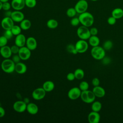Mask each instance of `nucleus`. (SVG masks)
<instances>
[{"instance_id": "obj_14", "label": "nucleus", "mask_w": 123, "mask_h": 123, "mask_svg": "<svg viewBox=\"0 0 123 123\" xmlns=\"http://www.w3.org/2000/svg\"><path fill=\"white\" fill-rule=\"evenodd\" d=\"M11 3L14 10L21 11L25 6V0H12Z\"/></svg>"}, {"instance_id": "obj_5", "label": "nucleus", "mask_w": 123, "mask_h": 123, "mask_svg": "<svg viewBox=\"0 0 123 123\" xmlns=\"http://www.w3.org/2000/svg\"><path fill=\"white\" fill-rule=\"evenodd\" d=\"M76 33L78 37L81 39L86 40L88 39L91 36L90 30L87 27L84 25H81L77 28Z\"/></svg>"}, {"instance_id": "obj_22", "label": "nucleus", "mask_w": 123, "mask_h": 123, "mask_svg": "<svg viewBox=\"0 0 123 123\" xmlns=\"http://www.w3.org/2000/svg\"><path fill=\"white\" fill-rule=\"evenodd\" d=\"M42 87L46 91V92H49L52 91L55 87L54 83L50 80L45 81L42 86Z\"/></svg>"}, {"instance_id": "obj_6", "label": "nucleus", "mask_w": 123, "mask_h": 123, "mask_svg": "<svg viewBox=\"0 0 123 123\" xmlns=\"http://www.w3.org/2000/svg\"><path fill=\"white\" fill-rule=\"evenodd\" d=\"M75 48L79 53H83L87 51L88 48V44L86 40L80 39L75 44Z\"/></svg>"}, {"instance_id": "obj_12", "label": "nucleus", "mask_w": 123, "mask_h": 123, "mask_svg": "<svg viewBox=\"0 0 123 123\" xmlns=\"http://www.w3.org/2000/svg\"><path fill=\"white\" fill-rule=\"evenodd\" d=\"M14 25V21L11 17L5 16L1 21V26L5 30L11 29Z\"/></svg>"}, {"instance_id": "obj_7", "label": "nucleus", "mask_w": 123, "mask_h": 123, "mask_svg": "<svg viewBox=\"0 0 123 123\" xmlns=\"http://www.w3.org/2000/svg\"><path fill=\"white\" fill-rule=\"evenodd\" d=\"M88 7V3L86 0H79L76 3L74 8L77 13L80 14L86 12Z\"/></svg>"}, {"instance_id": "obj_11", "label": "nucleus", "mask_w": 123, "mask_h": 123, "mask_svg": "<svg viewBox=\"0 0 123 123\" xmlns=\"http://www.w3.org/2000/svg\"><path fill=\"white\" fill-rule=\"evenodd\" d=\"M27 103L23 100H17L13 104V109L17 112L22 113L26 110Z\"/></svg>"}, {"instance_id": "obj_10", "label": "nucleus", "mask_w": 123, "mask_h": 123, "mask_svg": "<svg viewBox=\"0 0 123 123\" xmlns=\"http://www.w3.org/2000/svg\"><path fill=\"white\" fill-rule=\"evenodd\" d=\"M82 91L78 87H73L68 92V97L71 100H75L80 97Z\"/></svg>"}, {"instance_id": "obj_31", "label": "nucleus", "mask_w": 123, "mask_h": 123, "mask_svg": "<svg viewBox=\"0 0 123 123\" xmlns=\"http://www.w3.org/2000/svg\"><path fill=\"white\" fill-rule=\"evenodd\" d=\"M112 42L110 40H107L104 42L102 47L105 50H109L112 48Z\"/></svg>"}, {"instance_id": "obj_43", "label": "nucleus", "mask_w": 123, "mask_h": 123, "mask_svg": "<svg viewBox=\"0 0 123 123\" xmlns=\"http://www.w3.org/2000/svg\"><path fill=\"white\" fill-rule=\"evenodd\" d=\"M99 84H100V81L98 78L95 77L92 80V84L94 86H99Z\"/></svg>"}, {"instance_id": "obj_28", "label": "nucleus", "mask_w": 123, "mask_h": 123, "mask_svg": "<svg viewBox=\"0 0 123 123\" xmlns=\"http://www.w3.org/2000/svg\"><path fill=\"white\" fill-rule=\"evenodd\" d=\"M74 74L76 79L81 80L83 79L85 75V73L83 69L81 68L76 69L74 72Z\"/></svg>"}, {"instance_id": "obj_35", "label": "nucleus", "mask_w": 123, "mask_h": 123, "mask_svg": "<svg viewBox=\"0 0 123 123\" xmlns=\"http://www.w3.org/2000/svg\"><path fill=\"white\" fill-rule=\"evenodd\" d=\"M8 39L4 36H1L0 37V47L7 45Z\"/></svg>"}, {"instance_id": "obj_25", "label": "nucleus", "mask_w": 123, "mask_h": 123, "mask_svg": "<svg viewBox=\"0 0 123 123\" xmlns=\"http://www.w3.org/2000/svg\"><path fill=\"white\" fill-rule=\"evenodd\" d=\"M20 26L22 30H27L31 27V23L29 20L24 19L20 23Z\"/></svg>"}, {"instance_id": "obj_30", "label": "nucleus", "mask_w": 123, "mask_h": 123, "mask_svg": "<svg viewBox=\"0 0 123 123\" xmlns=\"http://www.w3.org/2000/svg\"><path fill=\"white\" fill-rule=\"evenodd\" d=\"M66 13L67 16H68L69 17L73 18L75 16L76 14L77 13V12L74 7V8L71 7V8H68L67 10Z\"/></svg>"}, {"instance_id": "obj_29", "label": "nucleus", "mask_w": 123, "mask_h": 123, "mask_svg": "<svg viewBox=\"0 0 123 123\" xmlns=\"http://www.w3.org/2000/svg\"><path fill=\"white\" fill-rule=\"evenodd\" d=\"M11 31L14 36H17L21 33V30H22L20 25H14L11 28Z\"/></svg>"}, {"instance_id": "obj_51", "label": "nucleus", "mask_w": 123, "mask_h": 123, "mask_svg": "<svg viewBox=\"0 0 123 123\" xmlns=\"http://www.w3.org/2000/svg\"></svg>"}, {"instance_id": "obj_32", "label": "nucleus", "mask_w": 123, "mask_h": 123, "mask_svg": "<svg viewBox=\"0 0 123 123\" xmlns=\"http://www.w3.org/2000/svg\"><path fill=\"white\" fill-rule=\"evenodd\" d=\"M25 6L29 8H33L37 5V0H25Z\"/></svg>"}, {"instance_id": "obj_17", "label": "nucleus", "mask_w": 123, "mask_h": 123, "mask_svg": "<svg viewBox=\"0 0 123 123\" xmlns=\"http://www.w3.org/2000/svg\"><path fill=\"white\" fill-rule=\"evenodd\" d=\"M26 46L31 51L34 50L37 48V41L33 37H30L26 38Z\"/></svg>"}, {"instance_id": "obj_13", "label": "nucleus", "mask_w": 123, "mask_h": 123, "mask_svg": "<svg viewBox=\"0 0 123 123\" xmlns=\"http://www.w3.org/2000/svg\"><path fill=\"white\" fill-rule=\"evenodd\" d=\"M11 17L14 22L20 23L25 19V15L21 11L14 10L12 12Z\"/></svg>"}, {"instance_id": "obj_47", "label": "nucleus", "mask_w": 123, "mask_h": 123, "mask_svg": "<svg viewBox=\"0 0 123 123\" xmlns=\"http://www.w3.org/2000/svg\"><path fill=\"white\" fill-rule=\"evenodd\" d=\"M11 13H12V12L10 11L9 10V11H6V12H5V15H6L5 16L11 17Z\"/></svg>"}, {"instance_id": "obj_33", "label": "nucleus", "mask_w": 123, "mask_h": 123, "mask_svg": "<svg viewBox=\"0 0 123 123\" xmlns=\"http://www.w3.org/2000/svg\"><path fill=\"white\" fill-rule=\"evenodd\" d=\"M79 88L82 91L88 90V88H89L88 83L86 81H82L79 84Z\"/></svg>"}, {"instance_id": "obj_50", "label": "nucleus", "mask_w": 123, "mask_h": 123, "mask_svg": "<svg viewBox=\"0 0 123 123\" xmlns=\"http://www.w3.org/2000/svg\"><path fill=\"white\" fill-rule=\"evenodd\" d=\"M92 0V1H97L98 0Z\"/></svg>"}, {"instance_id": "obj_4", "label": "nucleus", "mask_w": 123, "mask_h": 123, "mask_svg": "<svg viewBox=\"0 0 123 123\" xmlns=\"http://www.w3.org/2000/svg\"><path fill=\"white\" fill-rule=\"evenodd\" d=\"M80 98L84 102L86 103H91L95 101L96 96L92 91L88 89L81 92Z\"/></svg>"}, {"instance_id": "obj_9", "label": "nucleus", "mask_w": 123, "mask_h": 123, "mask_svg": "<svg viewBox=\"0 0 123 123\" xmlns=\"http://www.w3.org/2000/svg\"><path fill=\"white\" fill-rule=\"evenodd\" d=\"M46 93V91L43 87H38L33 90L32 93V97L34 99L39 100L44 98Z\"/></svg>"}, {"instance_id": "obj_24", "label": "nucleus", "mask_w": 123, "mask_h": 123, "mask_svg": "<svg viewBox=\"0 0 123 123\" xmlns=\"http://www.w3.org/2000/svg\"><path fill=\"white\" fill-rule=\"evenodd\" d=\"M100 42L99 38L96 36H91L88 38V43L92 47L99 45Z\"/></svg>"}, {"instance_id": "obj_19", "label": "nucleus", "mask_w": 123, "mask_h": 123, "mask_svg": "<svg viewBox=\"0 0 123 123\" xmlns=\"http://www.w3.org/2000/svg\"><path fill=\"white\" fill-rule=\"evenodd\" d=\"M92 91L95 95L96 97L99 98L104 97L106 94L105 90L104 88L99 86H94L93 88Z\"/></svg>"}, {"instance_id": "obj_36", "label": "nucleus", "mask_w": 123, "mask_h": 123, "mask_svg": "<svg viewBox=\"0 0 123 123\" xmlns=\"http://www.w3.org/2000/svg\"><path fill=\"white\" fill-rule=\"evenodd\" d=\"M80 21L78 17H73L70 21V24L72 26H76L80 24Z\"/></svg>"}, {"instance_id": "obj_18", "label": "nucleus", "mask_w": 123, "mask_h": 123, "mask_svg": "<svg viewBox=\"0 0 123 123\" xmlns=\"http://www.w3.org/2000/svg\"><path fill=\"white\" fill-rule=\"evenodd\" d=\"M26 38L25 36L22 34H20L16 36L14 42L15 44L19 47H22L25 46L26 43Z\"/></svg>"}, {"instance_id": "obj_3", "label": "nucleus", "mask_w": 123, "mask_h": 123, "mask_svg": "<svg viewBox=\"0 0 123 123\" xmlns=\"http://www.w3.org/2000/svg\"><path fill=\"white\" fill-rule=\"evenodd\" d=\"M90 52L92 57L97 60H101L105 56V50L99 46L92 47Z\"/></svg>"}, {"instance_id": "obj_34", "label": "nucleus", "mask_w": 123, "mask_h": 123, "mask_svg": "<svg viewBox=\"0 0 123 123\" xmlns=\"http://www.w3.org/2000/svg\"><path fill=\"white\" fill-rule=\"evenodd\" d=\"M67 50L69 52H70L73 54H76L77 53H78L77 51H76V50L75 48V46L73 45L72 44L68 45L67 47Z\"/></svg>"}, {"instance_id": "obj_45", "label": "nucleus", "mask_w": 123, "mask_h": 123, "mask_svg": "<svg viewBox=\"0 0 123 123\" xmlns=\"http://www.w3.org/2000/svg\"><path fill=\"white\" fill-rule=\"evenodd\" d=\"M102 63L104 65H107L111 62V59L109 57H106L105 56L101 60Z\"/></svg>"}, {"instance_id": "obj_15", "label": "nucleus", "mask_w": 123, "mask_h": 123, "mask_svg": "<svg viewBox=\"0 0 123 123\" xmlns=\"http://www.w3.org/2000/svg\"><path fill=\"white\" fill-rule=\"evenodd\" d=\"M100 119L98 112L92 111L88 115V121L89 123H98Z\"/></svg>"}, {"instance_id": "obj_49", "label": "nucleus", "mask_w": 123, "mask_h": 123, "mask_svg": "<svg viewBox=\"0 0 123 123\" xmlns=\"http://www.w3.org/2000/svg\"><path fill=\"white\" fill-rule=\"evenodd\" d=\"M9 0H0V1H1L2 3L3 2H7V1H9Z\"/></svg>"}, {"instance_id": "obj_16", "label": "nucleus", "mask_w": 123, "mask_h": 123, "mask_svg": "<svg viewBox=\"0 0 123 123\" xmlns=\"http://www.w3.org/2000/svg\"><path fill=\"white\" fill-rule=\"evenodd\" d=\"M0 54L1 56L4 59L10 58L12 54L11 51V47L7 45L0 47Z\"/></svg>"}, {"instance_id": "obj_26", "label": "nucleus", "mask_w": 123, "mask_h": 123, "mask_svg": "<svg viewBox=\"0 0 123 123\" xmlns=\"http://www.w3.org/2000/svg\"><path fill=\"white\" fill-rule=\"evenodd\" d=\"M47 26L50 29H55L58 26V22L54 19H49L46 23Z\"/></svg>"}, {"instance_id": "obj_40", "label": "nucleus", "mask_w": 123, "mask_h": 123, "mask_svg": "<svg viewBox=\"0 0 123 123\" xmlns=\"http://www.w3.org/2000/svg\"><path fill=\"white\" fill-rule=\"evenodd\" d=\"M107 22L110 25H114L116 22V19L112 16H110L108 18Z\"/></svg>"}, {"instance_id": "obj_41", "label": "nucleus", "mask_w": 123, "mask_h": 123, "mask_svg": "<svg viewBox=\"0 0 123 123\" xmlns=\"http://www.w3.org/2000/svg\"><path fill=\"white\" fill-rule=\"evenodd\" d=\"M12 60L13 61V62L15 63H17L19 62H20L21 61V58L20 57V56H19L18 54H14L12 58Z\"/></svg>"}, {"instance_id": "obj_48", "label": "nucleus", "mask_w": 123, "mask_h": 123, "mask_svg": "<svg viewBox=\"0 0 123 123\" xmlns=\"http://www.w3.org/2000/svg\"><path fill=\"white\" fill-rule=\"evenodd\" d=\"M2 9V2L0 1V11Z\"/></svg>"}, {"instance_id": "obj_37", "label": "nucleus", "mask_w": 123, "mask_h": 123, "mask_svg": "<svg viewBox=\"0 0 123 123\" xmlns=\"http://www.w3.org/2000/svg\"><path fill=\"white\" fill-rule=\"evenodd\" d=\"M12 7L11 3H10L9 1L5 2L2 3V10L5 11H9Z\"/></svg>"}, {"instance_id": "obj_46", "label": "nucleus", "mask_w": 123, "mask_h": 123, "mask_svg": "<svg viewBox=\"0 0 123 123\" xmlns=\"http://www.w3.org/2000/svg\"><path fill=\"white\" fill-rule=\"evenodd\" d=\"M5 114V111L4 109L1 107L0 106V118L3 117Z\"/></svg>"}, {"instance_id": "obj_1", "label": "nucleus", "mask_w": 123, "mask_h": 123, "mask_svg": "<svg viewBox=\"0 0 123 123\" xmlns=\"http://www.w3.org/2000/svg\"><path fill=\"white\" fill-rule=\"evenodd\" d=\"M78 18L82 25L87 27L91 26L94 22V18L93 15L87 12L80 13L78 16Z\"/></svg>"}, {"instance_id": "obj_44", "label": "nucleus", "mask_w": 123, "mask_h": 123, "mask_svg": "<svg viewBox=\"0 0 123 123\" xmlns=\"http://www.w3.org/2000/svg\"><path fill=\"white\" fill-rule=\"evenodd\" d=\"M89 30L91 36H96L98 33V30L96 27H92Z\"/></svg>"}, {"instance_id": "obj_8", "label": "nucleus", "mask_w": 123, "mask_h": 123, "mask_svg": "<svg viewBox=\"0 0 123 123\" xmlns=\"http://www.w3.org/2000/svg\"><path fill=\"white\" fill-rule=\"evenodd\" d=\"M31 50H30L26 46H25L20 48L18 54L21 60L26 61L30 58L31 55Z\"/></svg>"}, {"instance_id": "obj_38", "label": "nucleus", "mask_w": 123, "mask_h": 123, "mask_svg": "<svg viewBox=\"0 0 123 123\" xmlns=\"http://www.w3.org/2000/svg\"><path fill=\"white\" fill-rule=\"evenodd\" d=\"M3 36H4L8 39H10L12 37L13 35L11 30L10 29V30H5V31L4 32Z\"/></svg>"}, {"instance_id": "obj_42", "label": "nucleus", "mask_w": 123, "mask_h": 123, "mask_svg": "<svg viewBox=\"0 0 123 123\" xmlns=\"http://www.w3.org/2000/svg\"><path fill=\"white\" fill-rule=\"evenodd\" d=\"M67 79L70 81H72L74 80L75 78L74 73H69L67 74L66 76Z\"/></svg>"}, {"instance_id": "obj_23", "label": "nucleus", "mask_w": 123, "mask_h": 123, "mask_svg": "<svg viewBox=\"0 0 123 123\" xmlns=\"http://www.w3.org/2000/svg\"><path fill=\"white\" fill-rule=\"evenodd\" d=\"M111 16L116 19L122 18L123 17V10L120 8L114 9L111 12Z\"/></svg>"}, {"instance_id": "obj_39", "label": "nucleus", "mask_w": 123, "mask_h": 123, "mask_svg": "<svg viewBox=\"0 0 123 123\" xmlns=\"http://www.w3.org/2000/svg\"><path fill=\"white\" fill-rule=\"evenodd\" d=\"M11 51L12 54H18L19 49H20V47H19L18 46H17V45H16L15 44L14 45H12L11 47Z\"/></svg>"}, {"instance_id": "obj_21", "label": "nucleus", "mask_w": 123, "mask_h": 123, "mask_svg": "<svg viewBox=\"0 0 123 123\" xmlns=\"http://www.w3.org/2000/svg\"><path fill=\"white\" fill-rule=\"evenodd\" d=\"M26 111L30 114L35 115L38 111V107L37 104L34 103H28L27 104Z\"/></svg>"}, {"instance_id": "obj_20", "label": "nucleus", "mask_w": 123, "mask_h": 123, "mask_svg": "<svg viewBox=\"0 0 123 123\" xmlns=\"http://www.w3.org/2000/svg\"><path fill=\"white\" fill-rule=\"evenodd\" d=\"M27 71V66L25 64L22 62L15 63V71L19 74H24Z\"/></svg>"}, {"instance_id": "obj_2", "label": "nucleus", "mask_w": 123, "mask_h": 123, "mask_svg": "<svg viewBox=\"0 0 123 123\" xmlns=\"http://www.w3.org/2000/svg\"><path fill=\"white\" fill-rule=\"evenodd\" d=\"M15 63L10 58L5 59L1 62V68L2 70L7 74H11L15 71Z\"/></svg>"}, {"instance_id": "obj_27", "label": "nucleus", "mask_w": 123, "mask_h": 123, "mask_svg": "<svg viewBox=\"0 0 123 123\" xmlns=\"http://www.w3.org/2000/svg\"><path fill=\"white\" fill-rule=\"evenodd\" d=\"M92 103L91 109L92 111L99 112L101 110L102 108V104L101 102L98 101H94Z\"/></svg>"}]
</instances>
